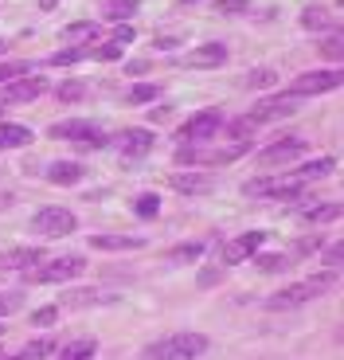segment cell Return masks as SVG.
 <instances>
[{
    "instance_id": "obj_5",
    "label": "cell",
    "mask_w": 344,
    "mask_h": 360,
    "mask_svg": "<svg viewBox=\"0 0 344 360\" xmlns=\"http://www.w3.org/2000/svg\"><path fill=\"white\" fill-rule=\"evenodd\" d=\"M344 82V75L336 71H305V75H298V79L286 86V94L290 98H309V94H329V90H336Z\"/></svg>"
},
{
    "instance_id": "obj_1",
    "label": "cell",
    "mask_w": 344,
    "mask_h": 360,
    "mask_svg": "<svg viewBox=\"0 0 344 360\" xmlns=\"http://www.w3.org/2000/svg\"><path fill=\"white\" fill-rule=\"evenodd\" d=\"M208 337L204 333H172V337H161V341L145 345L141 349V360H196L208 352Z\"/></svg>"
},
{
    "instance_id": "obj_23",
    "label": "cell",
    "mask_w": 344,
    "mask_h": 360,
    "mask_svg": "<svg viewBox=\"0 0 344 360\" xmlns=\"http://www.w3.org/2000/svg\"><path fill=\"white\" fill-rule=\"evenodd\" d=\"M137 12V0H102V16L114 20V24H126Z\"/></svg>"
},
{
    "instance_id": "obj_10",
    "label": "cell",
    "mask_w": 344,
    "mask_h": 360,
    "mask_svg": "<svg viewBox=\"0 0 344 360\" xmlns=\"http://www.w3.org/2000/svg\"><path fill=\"white\" fill-rule=\"evenodd\" d=\"M106 145H114V149L126 153V157H145L149 149L157 145V134H153V129H121V134L110 137Z\"/></svg>"
},
{
    "instance_id": "obj_15",
    "label": "cell",
    "mask_w": 344,
    "mask_h": 360,
    "mask_svg": "<svg viewBox=\"0 0 344 360\" xmlns=\"http://www.w3.org/2000/svg\"><path fill=\"white\" fill-rule=\"evenodd\" d=\"M91 247L94 251H141L145 239H137V235H106V231H94L91 235Z\"/></svg>"
},
{
    "instance_id": "obj_37",
    "label": "cell",
    "mask_w": 344,
    "mask_h": 360,
    "mask_svg": "<svg viewBox=\"0 0 344 360\" xmlns=\"http://www.w3.org/2000/svg\"><path fill=\"white\" fill-rule=\"evenodd\" d=\"M55 317H59V306H44L32 314V325H39V329H47V325H55Z\"/></svg>"
},
{
    "instance_id": "obj_12",
    "label": "cell",
    "mask_w": 344,
    "mask_h": 360,
    "mask_svg": "<svg viewBox=\"0 0 344 360\" xmlns=\"http://www.w3.org/2000/svg\"><path fill=\"white\" fill-rule=\"evenodd\" d=\"M305 149H309V145L301 141V137H282V141H274L270 149L258 153V161H263V165H286V161H298Z\"/></svg>"
},
{
    "instance_id": "obj_4",
    "label": "cell",
    "mask_w": 344,
    "mask_h": 360,
    "mask_svg": "<svg viewBox=\"0 0 344 360\" xmlns=\"http://www.w3.org/2000/svg\"><path fill=\"white\" fill-rule=\"evenodd\" d=\"M219 129H223V110H199V114H192L188 122L176 129V141L196 145V141H208V137H216Z\"/></svg>"
},
{
    "instance_id": "obj_25",
    "label": "cell",
    "mask_w": 344,
    "mask_h": 360,
    "mask_svg": "<svg viewBox=\"0 0 344 360\" xmlns=\"http://www.w3.org/2000/svg\"><path fill=\"white\" fill-rule=\"evenodd\" d=\"M51 352H55V341H51V337H39V341L24 345V352H20L16 360H47Z\"/></svg>"
},
{
    "instance_id": "obj_39",
    "label": "cell",
    "mask_w": 344,
    "mask_h": 360,
    "mask_svg": "<svg viewBox=\"0 0 344 360\" xmlns=\"http://www.w3.org/2000/svg\"><path fill=\"white\" fill-rule=\"evenodd\" d=\"M133 39H137V27L133 24H118V27H114V44H133Z\"/></svg>"
},
{
    "instance_id": "obj_44",
    "label": "cell",
    "mask_w": 344,
    "mask_h": 360,
    "mask_svg": "<svg viewBox=\"0 0 344 360\" xmlns=\"http://www.w3.org/2000/svg\"><path fill=\"white\" fill-rule=\"evenodd\" d=\"M176 44H180L176 36H164V39H157V47H164V51H168V47H176Z\"/></svg>"
},
{
    "instance_id": "obj_32",
    "label": "cell",
    "mask_w": 344,
    "mask_h": 360,
    "mask_svg": "<svg viewBox=\"0 0 344 360\" xmlns=\"http://www.w3.org/2000/svg\"><path fill=\"white\" fill-rule=\"evenodd\" d=\"M274 82H278V71H270V67H258V71H251L246 75V86H274Z\"/></svg>"
},
{
    "instance_id": "obj_36",
    "label": "cell",
    "mask_w": 344,
    "mask_h": 360,
    "mask_svg": "<svg viewBox=\"0 0 344 360\" xmlns=\"http://www.w3.org/2000/svg\"><path fill=\"white\" fill-rule=\"evenodd\" d=\"M86 55H94V59H102V63H114V59H121V47L118 44H102V47H94V51H86Z\"/></svg>"
},
{
    "instance_id": "obj_31",
    "label": "cell",
    "mask_w": 344,
    "mask_h": 360,
    "mask_svg": "<svg viewBox=\"0 0 344 360\" xmlns=\"http://www.w3.org/2000/svg\"><path fill=\"white\" fill-rule=\"evenodd\" d=\"M79 59H86V51H79V47H63V51L47 55V63L51 67H71V63H79Z\"/></svg>"
},
{
    "instance_id": "obj_49",
    "label": "cell",
    "mask_w": 344,
    "mask_h": 360,
    "mask_svg": "<svg viewBox=\"0 0 344 360\" xmlns=\"http://www.w3.org/2000/svg\"><path fill=\"white\" fill-rule=\"evenodd\" d=\"M0 337H4V333H0Z\"/></svg>"
},
{
    "instance_id": "obj_21",
    "label": "cell",
    "mask_w": 344,
    "mask_h": 360,
    "mask_svg": "<svg viewBox=\"0 0 344 360\" xmlns=\"http://www.w3.org/2000/svg\"><path fill=\"white\" fill-rule=\"evenodd\" d=\"M94 356H98V341L94 337H79L67 349H59V360H94Z\"/></svg>"
},
{
    "instance_id": "obj_24",
    "label": "cell",
    "mask_w": 344,
    "mask_h": 360,
    "mask_svg": "<svg viewBox=\"0 0 344 360\" xmlns=\"http://www.w3.org/2000/svg\"><path fill=\"white\" fill-rule=\"evenodd\" d=\"M301 216H305L309 224H333V219H340V204H313L309 212H301Z\"/></svg>"
},
{
    "instance_id": "obj_22",
    "label": "cell",
    "mask_w": 344,
    "mask_h": 360,
    "mask_svg": "<svg viewBox=\"0 0 344 360\" xmlns=\"http://www.w3.org/2000/svg\"><path fill=\"white\" fill-rule=\"evenodd\" d=\"M168 184L176 192H208L211 188V180L204 172H176V176H168Z\"/></svg>"
},
{
    "instance_id": "obj_38",
    "label": "cell",
    "mask_w": 344,
    "mask_h": 360,
    "mask_svg": "<svg viewBox=\"0 0 344 360\" xmlns=\"http://www.w3.org/2000/svg\"><path fill=\"white\" fill-rule=\"evenodd\" d=\"M27 63H0V82H12V79H24Z\"/></svg>"
},
{
    "instance_id": "obj_20",
    "label": "cell",
    "mask_w": 344,
    "mask_h": 360,
    "mask_svg": "<svg viewBox=\"0 0 344 360\" xmlns=\"http://www.w3.org/2000/svg\"><path fill=\"white\" fill-rule=\"evenodd\" d=\"M301 27L305 32H333V12L329 8H321V4H309L305 12H301Z\"/></svg>"
},
{
    "instance_id": "obj_34",
    "label": "cell",
    "mask_w": 344,
    "mask_h": 360,
    "mask_svg": "<svg viewBox=\"0 0 344 360\" xmlns=\"http://www.w3.org/2000/svg\"><path fill=\"white\" fill-rule=\"evenodd\" d=\"M82 86H86V82H63V86L55 90V94H59V102H79L82 94H86Z\"/></svg>"
},
{
    "instance_id": "obj_17",
    "label": "cell",
    "mask_w": 344,
    "mask_h": 360,
    "mask_svg": "<svg viewBox=\"0 0 344 360\" xmlns=\"http://www.w3.org/2000/svg\"><path fill=\"white\" fill-rule=\"evenodd\" d=\"M82 176H86V165H79V161H55L51 169H47V180L59 184V188H71Z\"/></svg>"
},
{
    "instance_id": "obj_48",
    "label": "cell",
    "mask_w": 344,
    "mask_h": 360,
    "mask_svg": "<svg viewBox=\"0 0 344 360\" xmlns=\"http://www.w3.org/2000/svg\"><path fill=\"white\" fill-rule=\"evenodd\" d=\"M184 4H188V0H184Z\"/></svg>"
},
{
    "instance_id": "obj_2",
    "label": "cell",
    "mask_w": 344,
    "mask_h": 360,
    "mask_svg": "<svg viewBox=\"0 0 344 360\" xmlns=\"http://www.w3.org/2000/svg\"><path fill=\"white\" fill-rule=\"evenodd\" d=\"M336 282V270H329V274H313V278H301V282H290V286H282L278 294L266 297V309H298L305 306V302H313V297H321L325 290H333Z\"/></svg>"
},
{
    "instance_id": "obj_46",
    "label": "cell",
    "mask_w": 344,
    "mask_h": 360,
    "mask_svg": "<svg viewBox=\"0 0 344 360\" xmlns=\"http://www.w3.org/2000/svg\"><path fill=\"white\" fill-rule=\"evenodd\" d=\"M0 51H4V39H0Z\"/></svg>"
},
{
    "instance_id": "obj_16",
    "label": "cell",
    "mask_w": 344,
    "mask_h": 360,
    "mask_svg": "<svg viewBox=\"0 0 344 360\" xmlns=\"http://www.w3.org/2000/svg\"><path fill=\"white\" fill-rule=\"evenodd\" d=\"M333 169H336V161H333V157H317V161H305V165H298V169H293L286 180H293V184H309V180H321V176H329Z\"/></svg>"
},
{
    "instance_id": "obj_14",
    "label": "cell",
    "mask_w": 344,
    "mask_h": 360,
    "mask_svg": "<svg viewBox=\"0 0 344 360\" xmlns=\"http://www.w3.org/2000/svg\"><path fill=\"white\" fill-rule=\"evenodd\" d=\"M44 262V247H16L0 251V270H36Z\"/></svg>"
},
{
    "instance_id": "obj_43",
    "label": "cell",
    "mask_w": 344,
    "mask_h": 360,
    "mask_svg": "<svg viewBox=\"0 0 344 360\" xmlns=\"http://www.w3.org/2000/svg\"><path fill=\"white\" fill-rule=\"evenodd\" d=\"M12 306H16V297H4V294H0V317H8Z\"/></svg>"
},
{
    "instance_id": "obj_9",
    "label": "cell",
    "mask_w": 344,
    "mask_h": 360,
    "mask_svg": "<svg viewBox=\"0 0 344 360\" xmlns=\"http://www.w3.org/2000/svg\"><path fill=\"white\" fill-rule=\"evenodd\" d=\"M293 110H298V98H290V94H278V98L254 102V110H251L246 117H251L254 126H266V122H278V117H293Z\"/></svg>"
},
{
    "instance_id": "obj_40",
    "label": "cell",
    "mask_w": 344,
    "mask_h": 360,
    "mask_svg": "<svg viewBox=\"0 0 344 360\" xmlns=\"http://www.w3.org/2000/svg\"><path fill=\"white\" fill-rule=\"evenodd\" d=\"M321 255H325V262H329V270H336L340 266V243H329V247H321Z\"/></svg>"
},
{
    "instance_id": "obj_6",
    "label": "cell",
    "mask_w": 344,
    "mask_h": 360,
    "mask_svg": "<svg viewBox=\"0 0 344 360\" xmlns=\"http://www.w3.org/2000/svg\"><path fill=\"white\" fill-rule=\"evenodd\" d=\"M74 227H79V219H74L67 207H44V212H36V219H32V231L47 235V239H63Z\"/></svg>"
},
{
    "instance_id": "obj_18",
    "label": "cell",
    "mask_w": 344,
    "mask_h": 360,
    "mask_svg": "<svg viewBox=\"0 0 344 360\" xmlns=\"http://www.w3.org/2000/svg\"><path fill=\"white\" fill-rule=\"evenodd\" d=\"M192 67H204V71H216V67L227 63V47L223 44H199L196 51L188 55Z\"/></svg>"
},
{
    "instance_id": "obj_33",
    "label": "cell",
    "mask_w": 344,
    "mask_h": 360,
    "mask_svg": "<svg viewBox=\"0 0 344 360\" xmlns=\"http://www.w3.org/2000/svg\"><path fill=\"white\" fill-rule=\"evenodd\" d=\"M321 247H325V243H321V239H313V235H309V239H298V247H293V262H298V259H305V255H317L321 251Z\"/></svg>"
},
{
    "instance_id": "obj_42",
    "label": "cell",
    "mask_w": 344,
    "mask_h": 360,
    "mask_svg": "<svg viewBox=\"0 0 344 360\" xmlns=\"http://www.w3.org/2000/svg\"><path fill=\"white\" fill-rule=\"evenodd\" d=\"M216 282H219V270H216V266L199 270V286H216Z\"/></svg>"
},
{
    "instance_id": "obj_3",
    "label": "cell",
    "mask_w": 344,
    "mask_h": 360,
    "mask_svg": "<svg viewBox=\"0 0 344 360\" xmlns=\"http://www.w3.org/2000/svg\"><path fill=\"white\" fill-rule=\"evenodd\" d=\"M82 270H86L82 255H63V259L47 262V266L24 270V282H39V286H47V282H71V278H79Z\"/></svg>"
},
{
    "instance_id": "obj_45",
    "label": "cell",
    "mask_w": 344,
    "mask_h": 360,
    "mask_svg": "<svg viewBox=\"0 0 344 360\" xmlns=\"http://www.w3.org/2000/svg\"><path fill=\"white\" fill-rule=\"evenodd\" d=\"M0 360H12V356H4V352H0Z\"/></svg>"
},
{
    "instance_id": "obj_41",
    "label": "cell",
    "mask_w": 344,
    "mask_h": 360,
    "mask_svg": "<svg viewBox=\"0 0 344 360\" xmlns=\"http://www.w3.org/2000/svg\"><path fill=\"white\" fill-rule=\"evenodd\" d=\"M196 255H204V243H188V247H176V251H172V259H196Z\"/></svg>"
},
{
    "instance_id": "obj_27",
    "label": "cell",
    "mask_w": 344,
    "mask_h": 360,
    "mask_svg": "<svg viewBox=\"0 0 344 360\" xmlns=\"http://www.w3.org/2000/svg\"><path fill=\"white\" fill-rule=\"evenodd\" d=\"M153 98H161V86H157V82H137V86L129 90V102H133V106H141V102H153Z\"/></svg>"
},
{
    "instance_id": "obj_26",
    "label": "cell",
    "mask_w": 344,
    "mask_h": 360,
    "mask_svg": "<svg viewBox=\"0 0 344 360\" xmlns=\"http://www.w3.org/2000/svg\"><path fill=\"white\" fill-rule=\"evenodd\" d=\"M63 36H67V44H82V39H94V36H98V24H91V20H79V24L67 27Z\"/></svg>"
},
{
    "instance_id": "obj_7",
    "label": "cell",
    "mask_w": 344,
    "mask_h": 360,
    "mask_svg": "<svg viewBox=\"0 0 344 360\" xmlns=\"http://www.w3.org/2000/svg\"><path fill=\"white\" fill-rule=\"evenodd\" d=\"M51 137H71V141H79L82 149H102V145L110 141L106 134H102L94 122H82V117H74V122H59V126H51Z\"/></svg>"
},
{
    "instance_id": "obj_30",
    "label": "cell",
    "mask_w": 344,
    "mask_h": 360,
    "mask_svg": "<svg viewBox=\"0 0 344 360\" xmlns=\"http://www.w3.org/2000/svg\"><path fill=\"white\" fill-rule=\"evenodd\" d=\"M258 270H290L293 266V255H258Z\"/></svg>"
},
{
    "instance_id": "obj_28",
    "label": "cell",
    "mask_w": 344,
    "mask_h": 360,
    "mask_svg": "<svg viewBox=\"0 0 344 360\" xmlns=\"http://www.w3.org/2000/svg\"><path fill=\"white\" fill-rule=\"evenodd\" d=\"M137 216L141 219H153L157 212H161V196H157V192H145V196H137Z\"/></svg>"
},
{
    "instance_id": "obj_19",
    "label": "cell",
    "mask_w": 344,
    "mask_h": 360,
    "mask_svg": "<svg viewBox=\"0 0 344 360\" xmlns=\"http://www.w3.org/2000/svg\"><path fill=\"white\" fill-rule=\"evenodd\" d=\"M32 129L27 126H16V122H0V149H24L32 145Z\"/></svg>"
},
{
    "instance_id": "obj_35",
    "label": "cell",
    "mask_w": 344,
    "mask_h": 360,
    "mask_svg": "<svg viewBox=\"0 0 344 360\" xmlns=\"http://www.w3.org/2000/svg\"><path fill=\"white\" fill-rule=\"evenodd\" d=\"M325 55L333 59V63H336V59L344 55V39H340V32H336V27L329 32V39H325Z\"/></svg>"
},
{
    "instance_id": "obj_29",
    "label": "cell",
    "mask_w": 344,
    "mask_h": 360,
    "mask_svg": "<svg viewBox=\"0 0 344 360\" xmlns=\"http://www.w3.org/2000/svg\"><path fill=\"white\" fill-rule=\"evenodd\" d=\"M251 8H254L251 0H216V12H219V16H246Z\"/></svg>"
},
{
    "instance_id": "obj_13",
    "label": "cell",
    "mask_w": 344,
    "mask_h": 360,
    "mask_svg": "<svg viewBox=\"0 0 344 360\" xmlns=\"http://www.w3.org/2000/svg\"><path fill=\"white\" fill-rule=\"evenodd\" d=\"M59 306H71V309H86V306H118V294H106V290L91 286V290H67V297Z\"/></svg>"
},
{
    "instance_id": "obj_11",
    "label": "cell",
    "mask_w": 344,
    "mask_h": 360,
    "mask_svg": "<svg viewBox=\"0 0 344 360\" xmlns=\"http://www.w3.org/2000/svg\"><path fill=\"white\" fill-rule=\"evenodd\" d=\"M266 243V231H246V235H239V239H231V243L223 247V262L227 266H235V262H246V259H254V251Z\"/></svg>"
},
{
    "instance_id": "obj_8",
    "label": "cell",
    "mask_w": 344,
    "mask_h": 360,
    "mask_svg": "<svg viewBox=\"0 0 344 360\" xmlns=\"http://www.w3.org/2000/svg\"><path fill=\"white\" fill-rule=\"evenodd\" d=\"M47 90V79H32V75H24V79H12L0 86V106H20V102H36L39 94Z\"/></svg>"
},
{
    "instance_id": "obj_47",
    "label": "cell",
    "mask_w": 344,
    "mask_h": 360,
    "mask_svg": "<svg viewBox=\"0 0 344 360\" xmlns=\"http://www.w3.org/2000/svg\"><path fill=\"white\" fill-rule=\"evenodd\" d=\"M0 117H4V106H0Z\"/></svg>"
}]
</instances>
